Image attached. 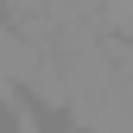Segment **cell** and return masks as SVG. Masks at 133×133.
Segmentation results:
<instances>
[{"mask_svg":"<svg viewBox=\"0 0 133 133\" xmlns=\"http://www.w3.org/2000/svg\"><path fill=\"white\" fill-rule=\"evenodd\" d=\"M13 133H44V127L32 121V114H19V127H13Z\"/></svg>","mask_w":133,"mask_h":133,"instance_id":"cell-1","label":"cell"}]
</instances>
